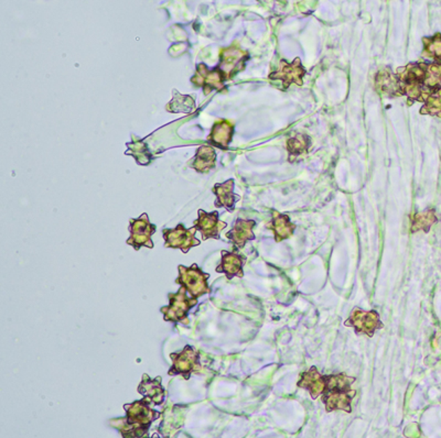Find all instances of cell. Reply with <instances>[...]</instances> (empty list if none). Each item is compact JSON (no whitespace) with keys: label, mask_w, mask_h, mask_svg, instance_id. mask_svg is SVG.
Segmentation results:
<instances>
[{"label":"cell","mask_w":441,"mask_h":438,"mask_svg":"<svg viewBox=\"0 0 441 438\" xmlns=\"http://www.w3.org/2000/svg\"><path fill=\"white\" fill-rule=\"evenodd\" d=\"M269 229L273 230L275 234L276 243L288 239L294 235L296 226L290 222V218L287 215L281 214L279 211H273V219L268 225Z\"/></svg>","instance_id":"20"},{"label":"cell","mask_w":441,"mask_h":438,"mask_svg":"<svg viewBox=\"0 0 441 438\" xmlns=\"http://www.w3.org/2000/svg\"><path fill=\"white\" fill-rule=\"evenodd\" d=\"M224 75L219 67L209 69L203 63L197 65L195 74L191 78L192 84L203 89L206 96H208L214 89L222 91L224 89Z\"/></svg>","instance_id":"9"},{"label":"cell","mask_w":441,"mask_h":438,"mask_svg":"<svg viewBox=\"0 0 441 438\" xmlns=\"http://www.w3.org/2000/svg\"><path fill=\"white\" fill-rule=\"evenodd\" d=\"M174 361L168 371L169 376H183L185 380L190 379L193 372H199L202 366L200 364V353L192 346H185L180 353H170Z\"/></svg>","instance_id":"5"},{"label":"cell","mask_w":441,"mask_h":438,"mask_svg":"<svg viewBox=\"0 0 441 438\" xmlns=\"http://www.w3.org/2000/svg\"><path fill=\"white\" fill-rule=\"evenodd\" d=\"M170 304L161 308L160 312L165 315V321L172 323L189 324L188 313L191 308L198 304V299L188 297L187 290L185 286H181L176 293H170L168 295Z\"/></svg>","instance_id":"3"},{"label":"cell","mask_w":441,"mask_h":438,"mask_svg":"<svg viewBox=\"0 0 441 438\" xmlns=\"http://www.w3.org/2000/svg\"><path fill=\"white\" fill-rule=\"evenodd\" d=\"M197 231L198 230L194 226L187 229L182 224L178 225L174 229H163L165 247L180 249L183 254H188L192 247L199 246L201 243V241L195 238Z\"/></svg>","instance_id":"6"},{"label":"cell","mask_w":441,"mask_h":438,"mask_svg":"<svg viewBox=\"0 0 441 438\" xmlns=\"http://www.w3.org/2000/svg\"><path fill=\"white\" fill-rule=\"evenodd\" d=\"M423 56L427 59H431L435 63L441 64V35L436 33L433 37H424Z\"/></svg>","instance_id":"25"},{"label":"cell","mask_w":441,"mask_h":438,"mask_svg":"<svg viewBox=\"0 0 441 438\" xmlns=\"http://www.w3.org/2000/svg\"><path fill=\"white\" fill-rule=\"evenodd\" d=\"M247 260V256L238 254L236 250L234 252H222V262L217 268V272L225 273L228 280H232L234 277L243 278V267Z\"/></svg>","instance_id":"14"},{"label":"cell","mask_w":441,"mask_h":438,"mask_svg":"<svg viewBox=\"0 0 441 438\" xmlns=\"http://www.w3.org/2000/svg\"><path fill=\"white\" fill-rule=\"evenodd\" d=\"M256 222L255 220H245V219H238L232 230L226 234V237L234 243L235 250L245 247L247 241L254 240L255 235L253 233V228L255 227Z\"/></svg>","instance_id":"16"},{"label":"cell","mask_w":441,"mask_h":438,"mask_svg":"<svg viewBox=\"0 0 441 438\" xmlns=\"http://www.w3.org/2000/svg\"><path fill=\"white\" fill-rule=\"evenodd\" d=\"M420 114L441 117V87L433 91L426 98L425 105L420 110Z\"/></svg>","instance_id":"26"},{"label":"cell","mask_w":441,"mask_h":438,"mask_svg":"<svg viewBox=\"0 0 441 438\" xmlns=\"http://www.w3.org/2000/svg\"><path fill=\"white\" fill-rule=\"evenodd\" d=\"M228 224L219 219V211L206 213L203 209H199V218L194 222V227L200 231L203 240L209 238L219 239V231L224 229Z\"/></svg>","instance_id":"12"},{"label":"cell","mask_w":441,"mask_h":438,"mask_svg":"<svg viewBox=\"0 0 441 438\" xmlns=\"http://www.w3.org/2000/svg\"><path fill=\"white\" fill-rule=\"evenodd\" d=\"M234 181L228 179L222 184H215L213 187V193L217 195L215 207H224L226 211H233L235 209L236 202L240 200V196L234 194Z\"/></svg>","instance_id":"18"},{"label":"cell","mask_w":441,"mask_h":438,"mask_svg":"<svg viewBox=\"0 0 441 438\" xmlns=\"http://www.w3.org/2000/svg\"><path fill=\"white\" fill-rule=\"evenodd\" d=\"M375 86L378 93L385 96H403L399 78L396 74H393L388 70H383L377 73Z\"/></svg>","instance_id":"17"},{"label":"cell","mask_w":441,"mask_h":438,"mask_svg":"<svg viewBox=\"0 0 441 438\" xmlns=\"http://www.w3.org/2000/svg\"><path fill=\"white\" fill-rule=\"evenodd\" d=\"M219 58L221 61L217 67L224 75L225 80H231L234 75L244 70L245 63L249 59V54L238 48H228L221 52Z\"/></svg>","instance_id":"10"},{"label":"cell","mask_w":441,"mask_h":438,"mask_svg":"<svg viewBox=\"0 0 441 438\" xmlns=\"http://www.w3.org/2000/svg\"><path fill=\"white\" fill-rule=\"evenodd\" d=\"M161 377H157L156 379H150L148 374L142 376V383L138 387V392L144 396V398L150 403L160 405L165 401L166 398V391L161 385Z\"/></svg>","instance_id":"15"},{"label":"cell","mask_w":441,"mask_h":438,"mask_svg":"<svg viewBox=\"0 0 441 438\" xmlns=\"http://www.w3.org/2000/svg\"><path fill=\"white\" fill-rule=\"evenodd\" d=\"M124 410L126 411L125 420H123L125 428H121V432L123 436H127L131 432L129 437L146 435L151 423L160 417V413L151 409L150 402L144 398L134 403L126 404Z\"/></svg>","instance_id":"2"},{"label":"cell","mask_w":441,"mask_h":438,"mask_svg":"<svg viewBox=\"0 0 441 438\" xmlns=\"http://www.w3.org/2000/svg\"><path fill=\"white\" fill-rule=\"evenodd\" d=\"M217 153L213 148L210 146H202L199 148L192 161V168L200 173H208L210 170L215 166Z\"/></svg>","instance_id":"21"},{"label":"cell","mask_w":441,"mask_h":438,"mask_svg":"<svg viewBox=\"0 0 441 438\" xmlns=\"http://www.w3.org/2000/svg\"><path fill=\"white\" fill-rule=\"evenodd\" d=\"M297 385L309 391L311 398L316 400L319 396H322L326 390V376H322L316 367H311L308 371L300 374V380Z\"/></svg>","instance_id":"13"},{"label":"cell","mask_w":441,"mask_h":438,"mask_svg":"<svg viewBox=\"0 0 441 438\" xmlns=\"http://www.w3.org/2000/svg\"><path fill=\"white\" fill-rule=\"evenodd\" d=\"M179 277L176 279V283L185 286L188 293L191 297L199 299L204 294L211 292L208 286V279L210 278L209 273L203 272L198 267L197 263H193L191 267L185 268V265H179Z\"/></svg>","instance_id":"4"},{"label":"cell","mask_w":441,"mask_h":438,"mask_svg":"<svg viewBox=\"0 0 441 438\" xmlns=\"http://www.w3.org/2000/svg\"><path fill=\"white\" fill-rule=\"evenodd\" d=\"M344 325L347 327H353L358 335L363 334L369 337H373L375 331L383 328L384 326L376 310L365 312L358 308L352 310L350 317L345 321Z\"/></svg>","instance_id":"7"},{"label":"cell","mask_w":441,"mask_h":438,"mask_svg":"<svg viewBox=\"0 0 441 438\" xmlns=\"http://www.w3.org/2000/svg\"><path fill=\"white\" fill-rule=\"evenodd\" d=\"M437 222L436 213L433 209L420 211L415 214L412 219V233H416L419 230H423L428 233L435 222Z\"/></svg>","instance_id":"23"},{"label":"cell","mask_w":441,"mask_h":438,"mask_svg":"<svg viewBox=\"0 0 441 438\" xmlns=\"http://www.w3.org/2000/svg\"><path fill=\"white\" fill-rule=\"evenodd\" d=\"M326 390L322 394V402L326 405V412L342 411L351 413V402L356 396V390L351 385L356 383V378L348 377L345 374L326 376Z\"/></svg>","instance_id":"1"},{"label":"cell","mask_w":441,"mask_h":438,"mask_svg":"<svg viewBox=\"0 0 441 438\" xmlns=\"http://www.w3.org/2000/svg\"><path fill=\"white\" fill-rule=\"evenodd\" d=\"M127 147L131 148V152H126V155L131 153V155H134L138 164H140V158H142V164H147L146 161L149 164L150 153L148 151L147 146L144 145V142L138 141L135 142V143H127Z\"/></svg>","instance_id":"27"},{"label":"cell","mask_w":441,"mask_h":438,"mask_svg":"<svg viewBox=\"0 0 441 438\" xmlns=\"http://www.w3.org/2000/svg\"><path fill=\"white\" fill-rule=\"evenodd\" d=\"M305 67H302L301 61H300L299 58H298V59L294 60L292 63H288V62L286 61H281L278 70L272 73V74L269 75V78H272V80H283V89H287L292 83L301 86L302 78L305 76Z\"/></svg>","instance_id":"11"},{"label":"cell","mask_w":441,"mask_h":438,"mask_svg":"<svg viewBox=\"0 0 441 438\" xmlns=\"http://www.w3.org/2000/svg\"><path fill=\"white\" fill-rule=\"evenodd\" d=\"M156 226L150 222L148 215L144 213L140 218L131 219L129 231L131 238L127 243L134 247L135 250H140L142 247L153 249V243L151 241V236L156 233Z\"/></svg>","instance_id":"8"},{"label":"cell","mask_w":441,"mask_h":438,"mask_svg":"<svg viewBox=\"0 0 441 438\" xmlns=\"http://www.w3.org/2000/svg\"><path fill=\"white\" fill-rule=\"evenodd\" d=\"M311 139L306 134H297L287 141V150L289 153V161H294L301 155L308 152L310 148Z\"/></svg>","instance_id":"22"},{"label":"cell","mask_w":441,"mask_h":438,"mask_svg":"<svg viewBox=\"0 0 441 438\" xmlns=\"http://www.w3.org/2000/svg\"><path fill=\"white\" fill-rule=\"evenodd\" d=\"M195 100L190 95H181L174 89V99L169 103L166 110L170 112H191L194 107Z\"/></svg>","instance_id":"24"},{"label":"cell","mask_w":441,"mask_h":438,"mask_svg":"<svg viewBox=\"0 0 441 438\" xmlns=\"http://www.w3.org/2000/svg\"><path fill=\"white\" fill-rule=\"evenodd\" d=\"M234 134V126L228 121H217L214 123L211 134L208 137V141L215 147L228 150Z\"/></svg>","instance_id":"19"}]
</instances>
